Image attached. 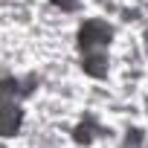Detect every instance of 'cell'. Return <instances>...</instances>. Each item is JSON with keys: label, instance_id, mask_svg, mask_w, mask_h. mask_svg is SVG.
Returning a JSON list of instances; mask_svg holds the SVG:
<instances>
[{"label": "cell", "instance_id": "1", "mask_svg": "<svg viewBox=\"0 0 148 148\" xmlns=\"http://www.w3.org/2000/svg\"><path fill=\"white\" fill-rule=\"evenodd\" d=\"M113 29L102 21H87L79 32V47H82V67L90 76H105V61H108V47H110Z\"/></svg>", "mask_w": 148, "mask_h": 148}, {"label": "cell", "instance_id": "2", "mask_svg": "<svg viewBox=\"0 0 148 148\" xmlns=\"http://www.w3.org/2000/svg\"><path fill=\"white\" fill-rule=\"evenodd\" d=\"M15 87V79L0 82V136H15V131L21 128V99Z\"/></svg>", "mask_w": 148, "mask_h": 148}, {"label": "cell", "instance_id": "3", "mask_svg": "<svg viewBox=\"0 0 148 148\" xmlns=\"http://www.w3.org/2000/svg\"><path fill=\"white\" fill-rule=\"evenodd\" d=\"M52 3H58V6H64L67 12H73V9L79 6V0H52Z\"/></svg>", "mask_w": 148, "mask_h": 148}]
</instances>
